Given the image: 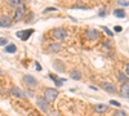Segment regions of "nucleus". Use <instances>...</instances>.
<instances>
[{
    "label": "nucleus",
    "mask_w": 129,
    "mask_h": 116,
    "mask_svg": "<svg viewBox=\"0 0 129 116\" xmlns=\"http://www.w3.org/2000/svg\"><path fill=\"white\" fill-rule=\"evenodd\" d=\"M57 96H58V92H57V89H54V88H47L44 92V99L47 102L54 101L57 98Z\"/></svg>",
    "instance_id": "1"
},
{
    "label": "nucleus",
    "mask_w": 129,
    "mask_h": 116,
    "mask_svg": "<svg viewBox=\"0 0 129 116\" xmlns=\"http://www.w3.org/2000/svg\"><path fill=\"white\" fill-rule=\"evenodd\" d=\"M22 80H23V83L26 84V87L30 88V89H35L38 87V80L32 76V75H25Z\"/></svg>",
    "instance_id": "2"
},
{
    "label": "nucleus",
    "mask_w": 129,
    "mask_h": 116,
    "mask_svg": "<svg viewBox=\"0 0 129 116\" xmlns=\"http://www.w3.org/2000/svg\"><path fill=\"white\" fill-rule=\"evenodd\" d=\"M52 35H53V38L57 39V40H63V39L67 38V31L61 29V27H58V29H54L52 31Z\"/></svg>",
    "instance_id": "3"
},
{
    "label": "nucleus",
    "mask_w": 129,
    "mask_h": 116,
    "mask_svg": "<svg viewBox=\"0 0 129 116\" xmlns=\"http://www.w3.org/2000/svg\"><path fill=\"white\" fill-rule=\"evenodd\" d=\"M25 14H26V7L25 5H20L18 8H16L13 18H14V21H21L22 18H23Z\"/></svg>",
    "instance_id": "4"
},
{
    "label": "nucleus",
    "mask_w": 129,
    "mask_h": 116,
    "mask_svg": "<svg viewBox=\"0 0 129 116\" xmlns=\"http://www.w3.org/2000/svg\"><path fill=\"white\" fill-rule=\"evenodd\" d=\"M11 94L13 97H16V98H20V99H23V98H26V92H23L22 89L20 88H17V87H13L11 89Z\"/></svg>",
    "instance_id": "5"
},
{
    "label": "nucleus",
    "mask_w": 129,
    "mask_h": 116,
    "mask_svg": "<svg viewBox=\"0 0 129 116\" xmlns=\"http://www.w3.org/2000/svg\"><path fill=\"white\" fill-rule=\"evenodd\" d=\"M36 106H38L43 112H47V111L49 110V105L44 98H38V99H36Z\"/></svg>",
    "instance_id": "6"
},
{
    "label": "nucleus",
    "mask_w": 129,
    "mask_h": 116,
    "mask_svg": "<svg viewBox=\"0 0 129 116\" xmlns=\"http://www.w3.org/2000/svg\"><path fill=\"white\" fill-rule=\"evenodd\" d=\"M32 32H34V30L32 29H29V30H26V31H18V32L16 34L18 38H20L21 40H23V41H26L27 39H29L31 35H32Z\"/></svg>",
    "instance_id": "7"
},
{
    "label": "nucleus",
    "mask_w": 129,
    "mask_h": 116,
    "mask_svg": "<svg viewBox=\"0 0 129 116\" xmlns=\"http://www.w3.org/2000/svg\"><path fill=\"white\" fill-rule=\"evenodd\" d=\"M101 88H102L105 92H107V93H116V87H115L114 84H111V83H106V81L101 83Z\"/></svg>",
    "instance_id": "8"
},
{
    "label": "nucleus",
    "mask_w": 129,
    "mask_h": 116,
    "mask_svg": "<svg viewBox=\"0 0 129 116\" xmlns=\"http://www.w3.org/2000/svg\"><path fill=\"white\" fill-rule=\"evenodd\" d=\"M12 26V21L8 16H1L0 17V27H7L9 29Z\"/></svg>",
    "instance_id": "9"
},
{
    "label": "nucleus",
    "mask_w": 129,
    "mask_h": 116,
    "mask_svg": "<svg viewBox=\"0 0 129 116\" xmlns=\"http://www.w3.org/2000/svg\"><path fill=\"white\" fill-rule=\"evenodd\" d=\"M120 96L123 98H129V81L124 83L120 87Z\"/></svg>",
    "instance_id": "10"
},
{
    "label": "nucleus",
    "mask_w": 129,
    "mask_h": 116,
    "mask_svg": "<svg viewBox=\"0 0 129 116\" xmlns=\"http://www.w3.org/2000/svg\"><path fill=\"white\" fill-rule=\"evenodd\" d=\"M62 49V45L59 43H53V44H49L48 45V52L49 53H57Z\"/></svg>",
    "instance_id": "11"
},
{
    "label": "nucleus",
    "mask_w": 129,
    "mask_h": 116,
    "mask_svg": "<svg viewBox=\"0 0 129 116\" xmlns=\"http://www.w3.org/2000/svg\"><path fill=\"white\" fill-rule=\"evenodd\" d=\"M86 38L90 40H96L99 38V32L97 30H88L86 31Z\"/></svg>",
    "instance_id": "12"
},
{
    "label": "nucleus",
    "mask_w": 129,
    "mask_h": 116,
    "mask_svg": "<svg viewBox=\"0 0 129 116\" xmlns=\"http://www.w3.org/2000/svg\"><path fill=\"white\" fill-rule=\"evenodd\" d=\"M94 110L97 111V112H105V111L108 110V106H107V105L99 103V105H96V106H94Z\"/></svg>",
    "instance_id": "13"
},
{
    "label": "nucleus",
    "mask_w": 129,
    "mask_h": 116,
    "mask_svg": "<svg viewBox=\"0 0 129 116\" xmlns=\"http://www.w3.org/2000/svg\"><path fill=\"white\" fill-rule=\"evenodd\" d=\"M118 80L119 81H121L123 84L124 83H128L129 81V79H128V76L124 72H118Z\"/></svg>",
    "instance_id": "14"
},
{
    "label": "nucleus",
    "mask_w": 129,
    "mask_h": 116,
    "mask_svg": "<svg viewBox=\"0 0 129 116\" xmlns=\"http://www.w3.org/2000/svg\"><path fill=\"white\" fill-rule=\"evenodd\" d=\"M17 48L14 44H8V45L5 47V53H16Z\"/></svg>",
    "instance_id": "15"
},
{
    "label": "nucleus",
    "mask_w": 129,
    "mask_h": 116,
    "mask_svg": "<svg viewBox=\"0 0 129 116\" xmlns=\"http://www.w3.org/2000/svg\"><path fill=\"white\" fill-rule=\"evenodd\" d=\"M114 16L115 17H119V18H125V12H124L123 9H116V10H115L114 12Z\"/></svg>",
    "instance_id": "16"
},
{
    "label": "nucleus",
    "mask_w": 129,
    "mask_h": 116,
    "mask_svg": "<svg viewBox=\"0 0 129 116\" xmlns=\"http://www.w3.org/2000/svg\"><path fill=\"white\" fill-rule=\"evenodd\" d=\"M54 68L58 70V71H63L64 70V66H63V63H62L61 61H56V62H54Z\"/></svg>",
    "instance_id": "17"
},
{
    "label": "nucleus",
    "mask_w": 129,
    "mask_h": 116,
    "mask_svg": "<svg viewBox=\"0 0 129 116\" xmlns=\"http://www.w3.org/2000/svg\"><path fill=\"white\" fill-rule=\"evenodd\" d=\"M70 76H71V79H74V80H79V79H81V74L79 72V71H72Z\"/></svg>",
    "instance_id": "18"
},
{
    "label": "nucleus",
    "mask_w": 129,
    "mask_h": 116,
    "mask_svg": "<svg viewBox=\"0 0 129 116\" xmlns=\"http://www.w3.org/2000/svg\"><path fill=\"white\" fill-rule=\"evenodd\" d=\"M9 5L18 8L20 5H22V1H21V0H11V1H9Z\"/></svg>",
    "instance_id": "19"
},
{
    "label": "nucleus",
    "mask_w": 129,
    "mask_h": 116,
    "mask_svg": "<svg viewBox=\"0 0 129 116\" xmlns=\"http://www.w3.org/2000/svg\"><path fill=\"white\" fill-rule=\"evenodd\" d=\"M101 29H102V30L105 31V32L108 35V36H114V32H112V31L110 30V29H107V27H106V26H102V27H101Z\"/></svg>",
    "instance_id": "20"
},
{
    "label": "nucleus",
    "mask_w": 129,
    "mask_h": 116,
    "mask_svg": "<svg viewBox=\"0 0 129 116\" xmlns=\"http://www.w3.org/2000/svg\"><path fill=\"white\" fill-rule=\"evenodd\" d=\"M118 4L121 7H129V1H127V0H119Z\"/></svg>",
    "instance_id": "21"
},
{
    "label": "nucleus",
    "mask_w": 129,
    "mask_h": 116,
    "mask_svg": "<svg viewBox=\"0 0 129 116\" xmlns=\"http://www.w3.org/2000/svg\"><path fill=\"white\" fill-rule=\"evenodd\" d=\"M7 43H8V40H7L5 38H0V47L7 45Z\"/></svg>",
    "instance_id": "22"
},
{
    "label": "nucleus",
    "mask_w": 129,
    "mask_h": 116,
    "mask_svg": "<svg viewBox=\"0 0 129 116\" xmlns=\"http://www.w3.org/2000/svg\"><path fill=\"white\" fill-rule=\"evenodd\" d=\"M110 105H112V106H115V107H120V103H119L118 101H114V99L110 101Z\"/></svg>",
    "instance_id": "23"
},
{
    "label": "nucleus",
    "mask_w": 129,
    "mask_h": 116,
    "mask_svg": "<svg viewBox=\"0 0 129 116\" xmlns=\"http://www.w3.org/2000/svg\"><path fill=\"white\" fill-rule=\"evenodd\" d=\"M115 116H127V114L124 111H116L115 112Z\"/></svg>",
    "instance_id": "24"
},
{
    "label": "nucleus",
    "mask_w": 129,
    "mask_h": 116,
    "mask_svg": "<svg viewBox=\"0 0 129 116\" xmlns=\"http://www.w3.org/2000/svg\"><path fill=\"white\" fill-rule=\"evenodd\" d=\"M115 32H120V31H123V27L121 26H115Z\"/></svg>",
    "instance_id": "25"
},
{
    "label": "nucleus",
    "mask_w": 129,
    "mask_h": 116,
    "mask_svg": "<svg viewBox=\"0 0 129 116\" xmlns=\"http://www.w3.org/2000/svg\"><path fill=\"white\" fill-rule=\"evenodd\" d=\"M57 9H56V8H47V9H45L44 12H56Z\"/></svg>",
    "instance_id": "26"
},
{
    "label": "nucleus",
    "mask_w": 129,
    "mask_h": 116,
    "mask_svg": "<svg viewBox=\"0 0 129 116\" xmlns=\"http://www.w3.org/2000/svg\"><path fill=\"white\" fill-rule=\"evenodd\" d=\"M105 47L106 48H111V41H105Z\"/></svg>",
    "instance_id": "27"
},
{
    "label": "nucleus",
    "mask_w": 129,
    "mask_h": 116,
    "mask_svg": "<svg viewBox=\"0 0 129 116\" xmlns=\"http://www.w3.org/2000/svg\"><path fill=\"white\" fill-rule=\"evenodd\" d=\"M26 94L29 96V97H31V98H32V97H34V92H32V90H29V92L26 93Z\"/></svg>",
    "instance_id": "28"
},
{
    "label": "nucleus",
    "mask_w": 129,
    "mask_h": 116,
    "mask_svg": "<svg viewBox=\"0 0 129 116\" xmlns=\"http://www.w3.org/2000/svg\"><path fill=\"white\" fill-rule=\"evenodd\" d=\"M125 75H127V76H129V63L127 65V67H125Z\"/></svg>",
    "instance_id": "29"
},
{
    "label": "nucleus",
    "mask_w": 129,
    "mask_h": 116,
    "mask_svg": "<svg viewBox=\"0 0 129 116\" xmlns=\"http://www.w3.org/2000/svg\"><path fill=\"white\" fill-rule=\"evenodd\" d=\"M49 116H59V115H58V112H56V111H52Z\"/></svg>",
    "instance_id": "30"
},
{
    "label": "nucleus",
    "mask_w": 129,
    "mask_h": 116,
    "mask_svg": "<svg viewBox=\"0 0 129 116\" xmlns=\"http://www.w3.org/2000/svg\"><path fill=\"white\" fill-rule=\"evenodd\" d=\"M35 67H36V70H38V71H40L41 70V66L38 63V62H36V65H35Z\"/></svg>",
    "instance_id": "31"
}]
</instances>
